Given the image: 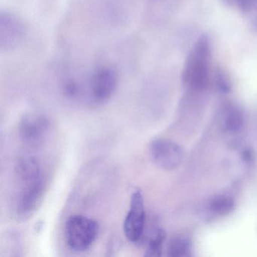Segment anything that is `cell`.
Returning a JSON list of instances; mask_svg holds the SVG:
<instances>
[{
	"label": "cell",
	"instance_id": "obj_1",
	"mask_svg": "<svg viewBox=\"0 0 257 257\" xmlns=\"http://www.w3.org/2000/svg\"><path fill=\"white\" fill-rule=\"evenodd\" d=\"M211 44L206 36L195 43L185 63L182 81L185 87L195 91L204 90L210 80Z\"/></svg>",
	"mask_w": 257,
	"mask_h": 257
},
{
	"label": "cell",
	"instance_id": "obj_2",
	"mask_svg": "<svg viewBox=\"0 0 257 257\" xmlns=\"http://www.w3.org/2000/svg\"><path fill=\"white\" fill-rule=\"evenodd\" d=\"M119 74L112 64L97 66L83 82L85 97L95 105L106 103L113 95L118 85Z\"/></svg>",
	"mask_w": 257,
	"mask_h": 257
},
{
	"label": "cell",
	"instance_id": "obj_3",
	"mask_svg": "<svg viewBox=\"0 0 257 257\" xmlns=\"http://www.w3.org/2000/svg\"><path fill=\"white\" fill-rule=\"evenodd\" d=\"M98 222L82 215H73L67 220L65 238L67 246L75 252L88 250L99 234Z\"/></svg>",
	"mask_w": 257,
	"mask_h": 257
},
{
	"label": "cell",
	"instance_id": "obj_4",
	"mask_svg": "<svg viewBox=\"0 0 257 257\" xmlns=\"http://www.w3.org/2000/svg\"><path fill=\"white\" fill-rule=\"evenodd\" d=\"M28 28L25 21L16 13L2 10L0 13V50L11 52L25 41Z\"/></svg>",
	"mask_w": 257,
	"mask_h": 257
},
{
	"label": "cell",
	"instance_id": "obj_5",
	"mask_svg": "<svg viewBox=\"0 0 257 257\" xmlns=\"http://www.w3.org/2000/svg\"><path fill=\"white\" fill-rule=\"evenodd\" d=\"M146 225V213L144 197L137 190L131 197L130 207L123 225L124 235L132 243H138L144 237Z\"/></svg>",
	"mask_w": 257,
	"mask_h": 257
},
{
	"label": "cell",
	"instance_id": "obj_6",
	"mask_svg": "<svg viewBox=\"0 0 257 257\" xmlns=\"http://www.w3.org/2000/svg\"><path fill=\"white\" fill-rule=\"evenodd\" d=\"M150 154L157 166L167 171L178 168L184 158L183 148L174 141L159 138L152 141Z\"/></svg>",
	"mask_w": 257,
	"mask_h": 257
},
{
	"label": "cell",
	"instance_id": "obj_7",
	"mask_svg": "<svg viewBox=\"0 0 257 257\" xmlns=\"http://www.w3.org/2000/svg\"><path fill=\"white\" fill-rule=\"evenodd\" d=\"M51 124L46 115L40 113L25 114L19 126V136L27 145H40L50 132Z\"/></svg>",
	"mask_w": 257,
	"mask_h": 257
},
{
	"label": "cell",
	"instance_id": "obj_8",
	"mask_svg": "<svg viewBox=\"0 0 257 257\" xmlns=\"http://www.w3.org/2000/svg\"><path fill=\"white\" fill-rule=\"evenodd\" d=\"M44 179L35 183L22 185L16 201V214L20 218L31 216L38 208L46 192Z\"/></svg>",
	"mask_w": 257,
	"mask_h": 257
},
{
	"label": "cell",
	"instance_id": "obj_9",
	"mask_svg": "<svg viewBox=\"0 0 257 257\" xmlns=\"http://www.w3.org/2000/svg\"><path fill=\"white\" fill-rule=\"evenodd\" d=\"M16 174L22 185L35 183L44 179L41 165L34 157H24L19 159L16 164Z\"/></svg>",
	"mask_w": 257,
	"mask_h": 257
},
{
	"label": "cell",
	"instance_id": "obj_10",
	"mask_svg": "<svg viewBox=\"0 0 257 257\" xmlns=\"http://www.w3.org/2000/svg\"><path fill=\"white\" fill-rule=\"evenodd\" d=\"M234 208V201L227 195H216L209 201V209L216 216H225L231 213Z\"/></svg>",
	"mask_w": 257,
	"mask_h": 257
},
{
	"label": "cell",
	"instance_id": "obj_11",
	"mask_svg": "<svg viewBox=\"0 0 257 257\" xmlns=\"http://www.w3.org/2000/svg\"><path fill=\"white\" fill-rule=\"evenodd\" d=\"M224 119L225 129L230 133H236L243 127V118L241 111L236 106L227 108Z\"/></svg>",
	"mask_w": 257,
	"mask_h": 257
},
{
	"label": "cell",
	"instance_id": "obj_12",
	"mask_svg": "<svg viewBox=\"0 0 257 257\" xmlns=\"http://www.w3.org/2000/svg\"><path fill=\"white\" fill-rule=\"evenodd\" d=\"M189 250V241L183 236H177L171 239L168 247L170 256L180 257L187 255Z\"/></svg>",
	"mask_w": 257,
	"mask_h": 257
},
{
	"label": "cell",
	"instance_id": "obj_13",
	"mask_svg": "<svg viewBox=\"0 0 257 257\" xmlns=\"http://www.w3.org/2000/svg\"><path fill=\"white\" fill-rule=\"evenodd\" d=\"M165 234L163 230H156L149 240L147 244L146 255L148 256H158L162 254V245L165 241Z\"/></svg>",
	"mask_w": 257,
	"mask_h": 257
},
{
	"label": "cell",
	"instance_id": "obj_14",
	"mask_svg": "<svg viewBox=\"0 0 257 257\" xmlns=\"http://www.w3.org/2000/svg\"><path fill=\"white\" fill-rule=\"evenodd\" d=\"M213 82L216 88L222 92H227L230 89V82L225 72L221 69H216L213 73Z\"/></svg>",
	"mask_w": 257,
	"mask_h": 257
},
{
	"label": "cell",
	"instance_id": "obj_15",
	"mask_svg": "<svg viewBox=\"0 0 257 257\" xmlns=\"http://www.w3.org/2000/svg\"><path fill=\"white\" fill-rule=\"evenodd\" d=\"M227 6L236 7L243 13H249L252 6V0H222Z\"/></svg>",
	"mask_w": 257,
	"mask_h": 257
}]
</instances>
